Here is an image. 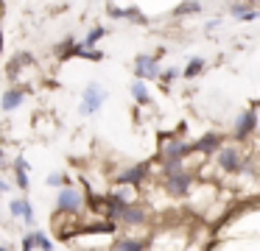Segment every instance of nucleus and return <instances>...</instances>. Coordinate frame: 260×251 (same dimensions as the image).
Instances as JSON below:
<instances>
[{
  "instance_id": "1",
  "label": "nucleus",
  "mask_w": 260,
  "mask_h": 251,
  "mask_svg": "<svg viewBox=\"0 0 260 251\" xmlns=\"http://www.w3.org/2000/svg\"><path fill=\"white\" fill-rule=\"evenodd\" d=\"M190 139L187 137H176L174 131H159L157 134V162L159 167H179L190 162Z\"/></svg>"
},
{
  "instance_id": "2",
  "label": "nucleus",
  "mask_w": 260,
  "mask_h": 251,
  "mask_svg": "<svg viewBox=\"0 0 260 251\" xmlns=\"http://www.w3.org/2000/svg\"><path fill=\"white\" fill-rule=\"evenodd\" d=\"M157 178H159L162 193L168 195V198H176V201H185L187 195L193 193V187H196V173L187 170L185 165H179V167H159Z\"/></svg>"
},
{
  "instance_id": "3",
  "label": "nucleus",
  "mask_w": 260,
  "mask_h": 251,
  "mask_svg": "<svg viewBox=\"0 0 260 251\" xmlns=\"http://www.w3.org/2000/svg\"><path fill=\"white\" fill-rule=\"evenodd\" d=\"M193 243V234L179 223H162L148 232V251H185Z\"/></svg>"
},
{
  "instance_id": "4",
  "label": "nucleus",
  "mask_w": 260,
  "mask_h": 251,
  "mask_svg": "<svg viewBox=\"0 0 260 251\" xmlns=\"http://www.w3.org/2000/svg\"><path fill=\"white\" fill-rule=\"evenodd\" d=\"M249 154H252V151H249L246 145H235V142L226 139V142L213 154L210 167H215V173H221V176H241L243 162H246Z\"/></svg>"
},
{
  "instance_id": "5",
  "label": "nucleus",
  "mask_w": 260,
  "mask_h": 251,
  "mask_svg": "<svg viewBox=\"0 0 260 251\" xmlns=\"http://www.w3.org/2000/svg\"><path fill=\"white\" fill-rule=\"evenodd\" d=\"M53 212L56 215H76L81 218L87 212V195L81 187L76 184H68V187L56 190V198H53Z\"/></svg>"
},
{
  "instance_id": "6",
  "label": "nucleus",
  "mask_w": 260,
  "mask_h": 251,
  "mask_svg": "<svg viewBox=\"0 0 260 251\" xmlns=\"http://www.w3.org/2000/svg\"><path fill=\"white\" fill-rule=\"evenodd\" d=\"M154 176V162H135V165H126L120 167L118 173L112 176L115 187H135V190H143Z\"/></svg>"
},
{
  "instance_id": "7",
  "label": "nucleus",
  "mask_w": 260,
  "mask_h": 251,
  "mask_svg": "<svg viewBox=\"0 0 260 251\" xmlns=\"http://www.w3.org/2000/svg\"><path fill=\"white\" fill-rule=\"evenodd\" d=\"M257 134V103H249L243 112H238V117L232 120V131H230V142L235 145H246L254 139Z\"/></svg>"
},
{
  "instance_id": "8",
  "label": "nucleus",
  "mask_w": 260,
  "mask_h": 251,
  "mask_svg": "<svg viewBox=\"0 0 260 251\" xmlns=\"http://www.w3.org/2000/svg\"><path fill=\"white\" fill-rule=\"evenodd\" d=\"M109 98V92L104 89L101 81H90L81 89V100H79V115L81 117H92L98 109L104 106V100Z\"/></svg>"
},
{
  "instance_id": "9",
  "label": "nucleus",
  "mask_w": 260,
  "mask_h": 251,
  "mask_svg": "<svg viewBox=\"0 0 260 251\" xmlns=\"http://www.w3.org/2000/svg\"><path fill=\"white\" fill-rule=\"evenodd\" d=\"M226 142V137L221 131H204L202 137H196L190 142V154H196V165H204V162L213 159V154L221 148V145Z\"/></svg>"
},
{
  "instance_id": "10",
  "label": "nucleus",
  "mask_w": 260,
  "mask_h": 251,
  "mask_svg": "<svg viewBox=\"0 0 260 251\" xmlns=\"http://www.w3.org/2000/svg\"><path fill=\"white\" fill-rule=\"evenodd\" d=\"M159 59L154 53H137L132 61V73H135V81H157L159 78Z\"/></svg>"
},
{
  "instance_id": "11",
  "label": "nucleus",
  "mask_w": 260,
  "mask_h": 251,
  "mask_svg": "<svg viewBox=\"0 0 260 251\" xmlns=\"http://www.w3.org/2000/svg\"><path fill=\"white\" fill-rule=\"evenodd\" d=\"M51 232H53V237H56V240L70 243V240L81 232V218H76V215H56V212H53V215H51Z\"/></svg>"
},
{
  "instance_id": "12",
  "label": "nucleus",
  "mask_w": 260,
  "mask_h": 251,
  "mask_svg": "<svg viewBox=\"0 0 260 251\" xmlns=\"http://www.w3.org/2000/svg\"><path fill=\"white\" fill-rule=\"evenodd\" d=\"M109 251H148V234L118 232L109 243Z\"/></svg>"
},
{
  "instance_id": "13",
  "label": "nucleus",
  "mask_w": 260,
  "mask_h": 251,
  "mask_svg": "<svg viewBox=\"0 0 260 251\" xmlns=\"http://www.w3.org/2000/svg\"><path fill=\"white\" fill-rule=\"evenodd\" d=\"M226 11H230V17H235L238 22H254L260 14L257 3H252V0H235V3L226 6Z\"/></svg>"
},
{
  "instance_id": "14",
  "label": "nucleus",
  "mask_w": 260,
  "mask_h": 251,
  "mask_svg": "<svg viewBox=\"0 0 260 251\" xmlns=\"http://www.w3.org/2000/svg\"><path fill=\"white\" fill-rule=\"evenodd\" d=\"M25 98H28V92H25L23 87H14V84H12V87H6V89H3V95H0V109L6 112V115H9V112H17L20 106L25 103Z\"/></svg>"
},
{
  "instance_id": "15",
  "label": "nucleus",
  "mask_w": 260,
  "mask_h": 251,
  "mask_svg": "<svg viewBox=\"0 0 260 251\" xmlns=\"http://www.w3.org/2000/svg\"><path fill=\"white\" fill-rule=\"evenodd\" d=\"M37 64V59L28 53V50H20V53H14L12 56V61H9V76L14 78V84H17V78H20V73L23 70H31V67Z\"/></svg>"
},
{
  "instance_id": "16",
  "label": "nucleus",
  "mask_w": 260,
  "mask_h": 251,
  "mask_svg": "<svg viewBox=\"0 0 260 251\" xmlns=\"http://www.w3.org/2000/svg\"><path fill=\"white\" fill-rule=\"evenodd\" d=\"M204 70H207V59H204V56H190L187 64L179 70V76L185 78V81H193V78H199Z\"/></svg>"
},
{
  "instance_id": "17",
  "label": "nucleus",
  "mask_w": 260,
  "mask_h": 251,
  "mask_svg": "<svg viewBox=\"0 0 260 251\" xmlns=\"http://www.w3.org/2000/svg\"><path fill=\"white\" fill-rule=\"evenodd\" d=\"M129 92H132V100L137 106H151L154 98H151V89H148L146 81H132L129 84Z\"/></svg>"
},
{
  "instance_id": "18",
  "label": "nucleus",
  "mask_w": 260,
  "mask_h": 251,
  "mask_svg": "<svg viewBox=\"0 0 260 251\" xmlns=\"http://www.w3.org/2000/svg\"><path fill=\"white\" fill-rule=\"evenodd\" d=\"M109 195H112L115 201H120L123 206L137 204V201L143 198V195H140V190H135V187H115V184H112V190H109Z\"/></svg>"
},
{
  "instance_id": "19",
  "label": "nucleus",
  "mask_w": 260,
  "mask_h": 251,
  "mask_svg": "<svg viewBox=\"0 0 260 251\" xmlns=\"http://www.w3.org/2000/svg\"><path fill=\"white\" fill-rule=\"evenodd\" d=\"M76 42H79L76 37H64L62 42H56V45H53V56H56L59 61H68V59H73Z\"/></svg>"
},
{
  "instance_id": "20",
  "label": "nucleus",
  "mask_w": 260,
  "mask_h": 251,
  "mask_svg": "<svg viewBox=\"0 0 260 251\" xmlns=\"http://www.w3.org/2000/svg\"><path fill=\"white\" fill-rule=\"evenodd\" d=\"M204 11V3H193V0H185V3H176L174 11H171V17L174 20H179V17H193V14H202Z\"/></svg>"
},
{
  "instance_id": "21",
  "label": "nucleus",
  "mask_w": 260,
  "mask_h": 251,
  "mask_svg": "<svg viewBox=\"0 0 260 251\" xmlns=\"http://www.w3.org/2000/svg\"><path fill=\"white\" fill-rule=\"evenodd\" d=\"M104 37H107V28H104V25H92L90 31H87V37L81 39L79 45H81V48H84V50H95V45L101 42Z\"/></svg>"
},
{
  "instance_id": "22",
  "label": "nucleus",
  "mask_w": 260,
  "mask_h": 251,
  "mask_svg": "<svg viewBox=\"0 0 260 251\" xmlns=\"http://www.w3.org/2000/svg\"><path fill=\"white\" fill-rule=\"evenodd\" d=\"M31 209V201L25 198V195H20V198H9V212H12L14 221H23V215Z\"/></svg>"
},
{
  "instance_id": "23",
  "label": "nucleus",
  "mask_w": 260,
  "mask_h": 251,
  "mask_svg": "<svg viewBox=\"0 0 260 251\" xmlns=\"http://www.w3.org/2000/svg\"><path fill=\"white\" fill-rule=\"evenodd\" d=\"M31 240H34V251H53L56 245H53L51 234L40 232V229H31Z\"/></svg>"
},
{
  "instance_id": "24",
  "label": "nucleus",
  "mask_w": 260,
  "mask_h": 251,
  "mask_svg": "<svg viewBox=\"0 0 260 251\" xmlns=\"http://www.w3.org/2000/svg\"><path fill=\"white\" fill-rule=\"evenodd\" d=\"M176 78H179V67H174V64H171V67H162V70H159V78H157V81H159V89H162V92H168L171 84H174Z\"/></svg>"
},
{
  "instance_id": "25",
  "label": "nucleus",
  "mask_w": 260,
  "mask_h": 251,
  "mask_svg": "<svg viewBox=\"0 0 260 251\" xmlns=\"http://www.w3.org/2000/svg\"><path fill=\"white\" fill-rule=\"evenodd\" d=\"M45 184H48V187H53V190H59V187L73 184V178H70L68 173H62V170H53V173H48V176H45Z\"/></svg>"
},
{
  "instance_id": "26",
  "label": "nucleus",
  "mask_w": 260,
  "mask_h": 251,
  "mask_svg": "<svg viewBox=\"0 0 260 251\" xmlns=\"http://www.w3.org/2000/svg\"><path fill=\"white\" fill-rule=\"evenodd\" d=\"M12 178H14V187H17L20 193H28L31 190V178L25 170H12Z\"/></svg>"
},
{
  "instance_id": "27",
  "label": "nucleus",
  "mask_w": 260,
  "mask_h": 251,
  "mask_svg": "<svg viewBox=\"0 0 260 251\" xmlns=\"http://www.w3.org/2000/svg\"><path fill=\"white\" fill-rule=\"evenodd\" d=\"M12 170H25V173H28V170H31L28 159H25L23 154H17V156H14V162H12Z\"/></svg>"
},
{
  "instance_id": "28",
  "label": "nucleus",
  "mask_w": 260,
  "mask_h": 251,
  "mask_svg": "<svg viewBox=\"0 0 260 251\" xmlns=\"http://www.w3.org/2000/svg\"><path fill=\"white\" fill-rule=\"evenodd\" d=\"M20 251H34V240H31V232L20 240Z\"/></svg>"
},
{
  "instance_id": "29",
  "label": "nucleus",
  "mask_w": 260,
  "mask_h": 251,
  "mask_svg": "<svg viewBox=\"0 0 260 251\" xmlns=\"http://www.w3.org/2000/svg\"><path fill=\"white\" fill-rule=\"evenodd\" d=\"M218 25H221V20H218V17H213V20H207V25H204V31H207V33H213Z\"/></svg>"
},
{
  "instance_id": "30",
  "label": "nucleus",
  "mask_w": 260,
  "mask_h": 251,
  "mask_svg": "<svg viewBox=\"0 0 260 251\" xmlns=\"http://www.w3.org/2000/svg\"><path fill=\"white\" fill-rule=\"evenodd\" d=\"M6 193H12V184L6 178H0V195H6Z\"/></svg>"
},
{
  "instance_id": "31",
  "label": "nucleus",
  "mask_w": 260,
  "mask_h": 251,
  "mask_svg": "<svg viewBox=\"0 0 260 251\" xmlns=\"http://www.w3.org/2000/svg\"><path fill=\"white\" fill-rule=\"evenodd\" d=\"M3 167H9V162H6V156H3V148H0V170Z\"/></svg>"
},
{
  "instance_id": "32",
  "label": "nucleus",
  "mask_w": 260,
  "mask_h": 251,
  "mask_svg": "<svg viewBox=\"0 0 260 251\" xmlns=\"http://www.w3.org/2000/svg\"><path fill=\"white\" fill-rule=\"evenodd\" d=\"M3 48H6V42H3V28H0V56H3Z\"/></svg>"
},
{
  "instance_id": "33",
  "label": "nucleus",
  "mask_w": 260,
  "mask_h": 251,
  "mask_svg": "<svg viewBox=\"0 0 260 251\" xmlns=\"http://www.w3.org/2000/svg\"><path fill=\"white\" fill-rule=\"evenodd\" d=\"M0 251H12V248H9V245H0Z\"/></svg>"
}]
</instances>
